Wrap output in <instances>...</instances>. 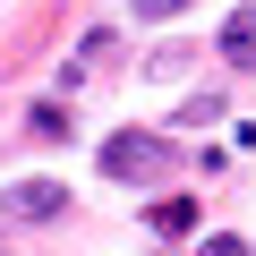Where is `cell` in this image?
I'll use <instances>...</instances> for the list:
<instances>
[{
    "instance_id": "obj_1",
    "label": "cell",
    "mask_w": 256,
    "mask_h": 256,
    "mask_svg": "<svg viewBox=\"0 0 256 256\" xmlns=\"http://www.w3.org/2000/svg\"><path fill=\"white\" fill-rule=\"evenodd\" d=\"M171 162V146L154 137V128H120V137H102V180H146V171H162Z\"/></svg>"
},
{
    "instance_id": "obj_2",
    "label": "cell",
    "mask_w": 256,
    "mask_h": 256,
    "mask_svg": "<svg viewBox=\"0 0 256 256\" xmlns=\"http://www.w3.org/2000/svg\"><path fill=\"white\" fill-rule=\"evenodd\" d=\"M0 214H9V222H60L68 214V188L60 180H18L9 196H0Z\"/></svg>"
},
{
    "instance_id": "obj_3",
    "label": "cell",
    "mask_w": 256,
    "mask_h": 256,
    "mask_svg": "<svg viewBox=\"0 0 256 256\" xmlns=\"http://www.w3.org/2000/svg\"><path fill=\"white\" fill-rule=\"evenodd\" d=\"M230 68H256V9H230L222 18V43H214Z\"/></svg>"
},
{
    "instance_id": "obj_4",
    "label": "cell",
    "mask_w": 256,
    "mask_h": 256,
    "mask_svg": "<svg viewBox=\"0 0 256 256\" xmlns=\"http://www.w3.org/2000/svg\"><path fill=\"white\" fill-rule=\"evenodd\" d=\"M188 60H196V43H162V52L146 60V86H171V77H188Z\"/></svg>"
},
{
    "instance_id": "obj_5",
    "label": "cell",
    "mask_w": 256,
    "mask_h": 256,
    "mask_svg": "<svg viewBox=\"0 0 256 256\" xmlns=\"http://www.w3.org/2000/svg\"><path fill=\"white\" fill-rule=\"evenodd\" d=\"M154 230H162V239L196 230V205H188V196H162V205H154Z\"/></svg>"
},
{
    "instance_id": "obj_6",
    "label": "cell",
    "mask_w": 256,
    "mask_h": 256,
    "mask_svg": "<svg viewBox=\"0 0 256 256\" xmlns=\"http://www.w3.org/2000/svg\"><path fill=\"white\" fill-rule=\"evenodd\" d=\"M26 128H34L43 146H60V137H68V111H60V102H34V111H26Z\"/></svg>"
},
{
    "instance_id": "obj_7",
    "label": "cell",
    "mask_w": 256,
    "mask_h": 256,
    "mask_svg": "<svg viewBox=\"0 0 256 256\" xmlns=\"http://www.w3.org/2000/svg\"><path fill=\"white\" fill-rule=\"evenodd\" d=\"M196 256H256V248H248V239H230V230H222V239H205V248H196Z\"/></svg>"
},
{
    "instance_id": "obj_8",
    "label": "cell",
    "mask_w": 256,
    "mask_h": 256,
    "mask_svg": "<svg viewBox=\"0 0 256 256\" xmlns=\"http://www.w3.org/2000/svg\"><path fill=\"white\" fill-rule=\"evenodd\" d=\"M128 9H137V18H180L188 0H128Z\"/></svg>"
}]
</instances>
